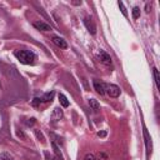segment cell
Masks as SVG:
<instances>
[{
  "mask_svg": "<svg viewBox=\"0 0 160 160\" xmlns=\"http://www.w3.org/2000/svg\"><path fill=\"white\" fill-rule=\"evenodd\" d=\"M15 58L21 63L24 64V65H33V64L35 63L37 60V55L33 53V51H30V50H16L14 53Z\"/></svg>",
  "mask_w": 160,
  "mask_h": 160,
  "instance_id": "cell-1",
  "label": "cell"
},
{
  "mask_svg": "<svg viewBox=\"0 0 160 160\" xmlns=\"http://www.w3.org/2000/svg\"><path fill=\"white\" fill-rule=\"evenodd\" d=\"M104 90L110 98H118L120 95V88L115 84H104Z\"/></svg>",
  "mask_w": 160,
  "mask_h": 160,
  "instance_id": "cell-2",
  "label": "cell"
},
{
  "mask_svg": "<svg viewBox=\"0 0 160 160\" xmlns=\"http://www.w3.org/2000/svg\"><path fill=\"white\" fill-rule=\"evenodd\" d=\"M84 24H85L86 29L89 30V33H90L91 35H95V34H97V25H95V23H94V20H93L91 16H85Z\"/></svg>",
  "mask_w": 160,
  "mask_h": 160,
  "instance_id": "cell-3",
  "label": "cell"
},
{
  "mask_svg": "<svg viewBox=\"0 0 160 160\" xmlns=\"http://www.w3.org/2000/svg\"><path fill=\"white\" fill-rule=\"evenodd\" d=\"M99 59H100V61L104 64L105 67H111L113 65V61H111L110 55L106 51H104V50H100L99 51Z\"/></svg>",
  "mask_w": 160,
  "mask_h": 160,
  "instance_id": "cell-4",
  "label": "cell"
},
{
  "mask_svg": "<svg viewBox=\"0 0 160 160\" xmlns=\"http://www.w3.org/2000/svg\"><path fill=\"white\" fill-rule=\"evenodd\" d=\"M51 41H53L58 48H60V49H67V48H68L67 41L64 40L63 38L58 37V35H53V37H51Z\"/></svg>",
  "mask_w": 160,
  "mask_h": 160,
  "instance_id": "cell-5",
  "label": "cell"
},
{
  "mask_svg": "<svg viewBox=\"0 0 160 160\" xmlns=\"http://www.w3.org/2000/svg\"><path fill=\"white\" fill-rule=\"evenodd\" d=\"M144 138H145V146H146V155L151 153V138L149 136V133L146 130V128L144 126Z\"/></svg>",
  "mask_w": 160,
  "mask_h": 160,
  "instance_id": "cell-6",
  "label": "cell"
},
{
  "mask_svg": "<svg viewBox=\"0 0 160 160\" xmlns=\"http://www.w3.org/2000/svg\"><path fill=\"white\" fill-rule=\"evenodd\" d=\"M34 26L38 29V30H41V31H51V26L44 21H35L34 23Z\"/></svg>",
  "mask_w": 160,
  "mask_h": 160,
  "instance_id": "cell-7",
  "label": "cell"
},
{
  "mask_svg": "<svg viewBox=\"0 0 160 160\" xmlns=\"http://www.w3.org/2000/svg\"><path fill=\"white\" fill-rule=\"evenodd\" d=\"M94 89L97 90L98 94L100 95H104L105 94V90H104V83H100L99 80H94Z\"/></svg>",
  "mask_w": 160,
  "mask_h": 160,
  "instance_id": "cell-8",
  "label": "cell"
},
{
  "mask_svg": "<svg viewBox=\"0 0 160 160\" xmlns=\"http://www.w3.org/2000/svg\"><path fill=\"white\" fill-rule=\"evenodd\" d=\"M54 95H55L54 91H49V93L43 95V97L40 98V100H41V103H51L53 99H54Z\"/></svg>",
  "mask_w": 160,
  "mask_h": 160,
  "instance_id": "cell-9",
  "label": "cell"
},
{
  "mask_svg": "<svg viewBox=\"0 0 160 160\" xmlns=\"http://www.w3.org/2000/svg\"><path fill=\"white\" fill-rule=\"evenodd\" d=\"M63 116H64L63 110H61L60 108H55V109H54V111H53V114H51V119L56 121V120H60Z\"/></svg>",
  "mask_w": 160,
  "mask_h": 160,
  "instance_id": "cell-10",
  "label": "cell"
},
{
  "mask_svg": "<svg viewBox=\"0 0 160 160\" xmlns=\"http://www.w3.org/2000/svg\"><path fill=\"white\" fill-rule=\"evenodd\" d=\"M59 102H60V104H61L63 108H68L69 104H70L69 100H68V98L64 94H59Z\"/></svg>",
  "mask_w": 160,
  "mask_h": 160,
  "instance_id": "cell-11",
  "label": "cell"
},
{
  "mask_svg": "<svg viewBox=\"0 0 160 160\" xmlns=\"http://www.w3.org/2000/svg\"><path fill=\"white\" fill-rule=\"evenodd\" d=\"M89 105H90V108H91L94 111H98V110L100 109V104L98 103V100H95V99H90V100H89Z\"/></svg>",
  "mask_w": 160,
  "mask_h": 160,
  "instance_id": "cell-12",
  "label": "cell"
},
{
  "mask_svg": "<svg viewBox=\"0 0 160 160\" xmlns=\"http://www.w3.org/2000/svg\"><path fill=\"white\" fill-rule=\"evenodd\" d=\"M0 160H14V156L10 153H2L0 154Z\"/></svg>",
  "mask_w": 160,
  "mask_h": 160,
  "instance_id": "cell-13",
  "label": "cell"
},
{
  "mask_svg": "<svg viewBox=\"0 0 160 160\" xmlns=\"http://www.w3.org/2000/svg\"><path fill=\"white\" fill-rule=\"evenodd\" d=\"M153 74H154V79H155L156 88H159V80H160V78H159V70H158L156 68H154V69H153Z\"/></svg>",
  "mask_w": 160,
  "mask_h": 160,
  "instance_id": "cell-14",
  "label": "cell"
},
{
  "mask_svg": "<svg viewBox=\"0 0 160 160\" xmlns=\"http://www.w3.org/2000/svg\"><path fill=\"white\" fill-rule=\"evenodd\" d=\"M118 5H119V8H120V10H121L123 15H124L125 18H128V11H126V9H125V6H124L123 2H118Z\"/></svg>",
  "mask_w": 160,
  "mask_h": 160,
  "instance_id": "cell-15",
  "label": "cell"
},
{
  "mask_svg": "<svg viewBox=\"0 0 160 160\" xmlns=\"http://www.w3.org/2000/svg\"><path fill=\"white\" fill-rule=\"evenodd\" d=\"M133 18L134 19H138L139 16H140V8H138V6H135L134 9H133Z\"/></svg>",
  "mask_w": 160,
  "mask_h": 160,
  "instance_id": "cell-16",
  "label": "cell"
},
{
  "mask_svg": "<svg viewBox=\"0 0 160 160\" xmlns=\"http://www.w3.org/2000/svg\"><path fill=\"white\" fill-rule=\"evenodd\" d=\"M84 160H98V158H97V156H95L94 154L89 153V154H86V155L84 156Z\"/></svg>",
  "mask_w": 160,
  "mask_h": 160,
  "instance_id": "cell-17",
  "label": "cell"
},
{
  "mask_svg": "<svg viewBox=\"0 0 160 160\" xmlns=\"http://www.w3.org/2000/svg\"><path fill=\"white\" fill-rule=\"evenodd\" d=\"M41 104V100H40V98H34V100H33V103H31V105H33V106H39Z\"/></svg>",
  "mask_w": 160,
  "mask_h": 160,
  "instance_id": "cell-18",
  "label": "cell"
},
{
  "mask_svg": "<svg viewBox=\"0 0 160 160\" xmlns=\"http://www.w3.org/2000/svg\"><path fill=\"white\" fill-rule=\"evenodd\" d=\"M25 124H26V126H33V125L35 124V119H34V118L28 119V120L25 121Z\"/></svg>",
  "mask_w": 160,
  "mask_h": 160,
  "instance_id": "cell-19",
  "label": "cell"
},
{
  "mask_svg": "<svg viewBox=\"0 0 160 160\" xmlns=\"http://www.w3.org/2000/svg\"><path fill=\"white\" fill-rule=\"evenodd\" d=\"M35 135L38 136V139H40L41 140V143H45V139H44V136H43V134L39 132V130H35Z\"/></svg>",
  "mask_w": 160,
  "mask_h": 160,
  "instance_id": "cell-20",
  "label": "cell"
},
{
  "mask_svg": "<svg viewBox=\"0 0 160 160\" xmlns=\"http://www.w3.org/2000/svg\"><path fill=\"white\" fill-rule=\"evenodd\" d=\"M16 135H18L19 138H21V139H26V136H25V134H24V133H23L21 130H20V132H18V133H16Z\"/></svg>",
  "mask_w": 160,
  "mask_h": 160,
  "instance_id": "cell-21",
  "label": "cell"
},
{
  "mask_svg": "<svg viewBox=\"0 0 160 160\" xmlns=\"http://www.w3.org/2000/svg\"><path fill=\"white\" fill-rule=\"evenodd\" d=\"M53 160H64V159H63V155H56L55 154L54 158H53Z\"/></svg>",
  "mask_w": 160,
  "mask_h": 160,
  "instance_id": "cell-22",
  "label": "cell"
},
{
  "mask_svg": "<svg viewBox=\"0 0 160 160\" xmlns=\"http://www.w3.org/2000/svg\"><path fill=\"white\" fill-rule=\"evenodd\" d=\"M98 136H102V138L106 136V132H99V133H98Z\"/></svg>",
  "mask_w": 160,
  "mask_h": 160,
  "instance_id": "cell-23",
  "label": "cell"
}]
</instances>
